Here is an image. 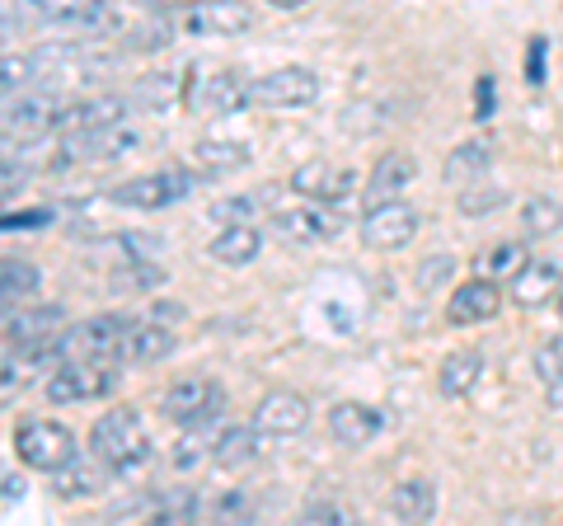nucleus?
<instances>
[{
	"label": "nucleus",
	"mask_w": 563,
	"mask_h": 526,
	"mask_svg": "<svg viewBox=\"0 0 563 526\" xmlns=\"http://www.w3.org/2000/svg\"><path fill=\"white\" fill-rule=\"evenodd\" d=\"M90 456H99L113 475H132L151 461V432L136 409H109L90 432Z\"/></svg>",
	"instance_id": "nucleus-1"
},
{
	"label": "nucleus",
	"mask_w": 563,
	"mask_h": 526,
	"mask_svg": "<svg viewBox=\"0 0 563 526\" xmlns=\"http://www.w3.org/2000/svg\"><path fill=\"white\" fill-rule=\"evenodd\" d=\"M198 174L184 169V165H169V169H151V174H136V179L118 184L109 193V202L118 207H136V212H161V207H174L198 193Z\"/></svg>",
	"instance_id": "nucleus-2"
},
{
	"label": "nucleus",
	"mask_w": 563,
	"mask_h": 526,
	"mask_svg": "<svg viewBox=\"0 0 563 526\" xmlns=\"http://www.w3.org/2000/svg\"><path fill=\"white\" fill-rule=\"evenodd\" d=\"M161 405H165L169 424H179L184 432H207L217 424V414L225 409V391H221V381H211V376H179L165 391Z\"/></svg>",
	"instance_id": "nucleus-3"
},
{
	"label": "nucleus",
	"mask_w": 563,
	"mask_h": 526,
	"mask_svg": "<svg viewBox=\"0 0 563 526\" xmlns=\"http://www.w3.org/2000/svg\"><path fill=\"white\" fill-rule=\"evenodd\" d=\"M14 456L33 470H47V475H62V470L76 461V437L66 424H52V418H29V424L14 428Z\"/></svg>",
	"instance_id": "nucleus-4"
},
{
	"label": "nucleus",
	"mask_w": 563,
	"mask_h": 526,
	"mask_svg": "<svg viewBox=\"0 0 563 526\" xmlns=\"http://www.w3.org/2000/svg\"><path fill=\"white\" fill-rule=\"evenodd\" d=\"M118 385V362H66L47 376L43 395L52 405H85V399H99Z\"/></svg>",
	"instance_id": "nucleus-5"
},
{
	"label": "nucleus",
	"mask_w": 563,
	"mask_h": 526,
	"mask_svg": "<svg viewBox=\"0 0 563 526\" xmlns=\"http://www.w3.org/2000/svg\"><path fill=\"white\" fill-rule=\"evenodd\" d=\"M320 99V76L310 66H282V72L250 80V103L258 109H306Z\"/></svg>",
	"instance_id": "nucleus-6"
},
{
	"label": "nucleus",
	"mask_w": 563,
	"mask_h": 526,
	"mask_svg": "<svg viewBox=\"0 0 563 526\" xmlns=\"http://www.w3.org/2000/svg\"><path fill=\"white\" fill-rule=\"evenodd\" d=\"M413 235H418V212L404 198L366 207V217H362V244H366V250L399 254L404 244H413Z\"/></svg>",
	"instance_id": "nucleus-7"
},
{
	"label": "nucleus",
	"mask_w": 563,
	"mask_h": 526,
	"mask_svg": "<svg viewBox=\"0 0 563 526\" xmlns=\"http://www.w3.org/2000/svg\"><path fill=\"white\" fill-rule=\"evenodd\" d=\"M141 136L132 128H109V132H76V136H62V151L52 169H66V165H109L122 161V155L136 151Z\"/></svg>",
	"instance_id": "nucleus-8"
},
{
	"label": "nucleus",
	"mask_w": 563,
	"mask_h": 526,
	"mask_svg": "<svg viewBox=\"0 0 563 526\" xmlns=\"http://www.w3.org/2000/svg\"><path fill=\"white\" fill-rule=\"evenodd\" d=\"M291 193H301V198H310L314 207L343 202V198L357 193V169L333 165V161H306V165H296V174H291Z\"/></svg>",
	"instance_id": "nucleus-9"
},
{
	"label": "nucleus",
	"mask_w": 563,
	"mask_h": 526,
	"mask_svg": "<svg viewBox=\"0 0 563 526\" xmlns=\"http://www.w3.org/2000/svg\"><path fill=\"white\" fill-rule=\"evenodd\" d=\"M62 103H57V95L52 90H29V95H20V99H5V136L14 142H29V136H43V132H57V122H62Z\"/></svg>",
	"instance_id": "nucleus-10"
},
{
	"label": "nucleus",
	"mask_w": 563,
	"mask_h": 526,
	"mask_svg": "<svg viewBox=\"0 0 563 526\" xmlns=\"http://www.w3.org/2000/svg\"><path fill=\"white\" fill-rule=\"evenodd\" d=\"M250 424L263 432V437H301L310 428V399L296 395V391H268L254 405V418Z\"/></svg>",
	"instance_id": "nucleus-11"
},
{
	"label": "nucleus",
	"mask_w": 563,
	"mask_h": 526,
	"mask_svg": "<svg viewBox=\"0 0 563 526\" xmlns=\"http://www.w3.org/2000/svg\"><path fill=\"white\" fill-rule=\"evenodd\" d=\"M33 20L57 33H90V39H99V33L118 29V10L99 6V0H70V6H38Z\"/></svg>",
	"instance_id": "nucleus-12"
},
{
	"label": "nucleus",
	"mask_w": 563,
	"mask_h": 526,
	"mask_svg": "<svg viewBox=\"0 0 563 526\" xmlns=\"http://www.w3.org/2000/svg\"><path fill=\"white\" fill-rule=\"evenodd\" d=\"M128 113H132V99L128 95H95L85 103H70L62 113L57 132L62 136H76V132H109V128H128Z\"/></svg>",
	"instance_id": "nucleus-13"
},
{
	"label": "nucleus",
	"mask_w": 563,
	"mask_h": 526,
	"mask_svg": "<svg viewBox=\"0 0 563 526\" xmlns=\"http://www.w3.org/2000/svg\"><path fill=\"white\" fill-rule=\"evenodd\" d=\"M62 335H66V306H20L5 315L10 348H33V343H47Z\"/></svg>",
	"instance_id": "nucleus-14"
},
{
	"label": "nucleus",
	"mask_w": 563,
	"mask_h": 526,
	"mask_svg": "<svg viewBox=\"0 0 563 526\" xmlns=\"http://www.w3.org/2000/svg\"><path fill=\"white\" fill-rule=\"evenodd\" d=\"M273 231L282 240H296V244H320V240H333L343 231V217L329 212V207H287V212L273 217Z\"/></svg>",
	"instance_id": "nucleus-15"
},
{
	"label": "nucleus",
	"mask_w": 563,
	"mask_h": 526,
	"mask_svg": "<svg viewBox=\"0 0 563 526\" xmlns=\"http://www.w3.org/2000/svg\"><path fill=\"white\" fill-rule=\"evenodd\" d=\"M250 103V80L235 76V72H211L192 85V109L207 113V118H225Z\"/></svg>",
	"instance_id": "nucleus-16"
},
{
	"label": "nucleus",
	"mask_w": 563,
	"mask_h": 526,
	"mask_svg": "<svg viewBox=\"0 0 563 526\" xmlns=\"http://www.w3.org/2000/svg\"><path fill=\"white\" fill-rule=\"evenodd\" d=\"M385 428V414L372 409V405H357V399H343V405H333L329 409V437L339 447H366V442H376Z\"/></svg>",
	"instance_id": "nucleus-17"
},
{
	"label": "nucleus",
	"mask_w": 563,
	"mask_h": 526,
	"mask_svg": "<svg viewBox=\"0 0 563 526\" xmlns=\"http://www.w3.org/2000/svg\"><path fill=\"white\" fill-rule=\"evenodd\" d=\"M503 310V292L498 283H488V277H470V283H461L451 292V302H446V320L451 325H484L493 320V315Z\"/></svg>",
	"instance_id": "nucleus-18"
},
{
	"label": "nucleus",
	"mask_w": 563,
	"mask_h": 526,
	"mask_svg": "<svg viewBox=\"0 0 563 526\" xmlns=\"http://www.w3.org/2000/svg\"><path fill=\"white\" fill-rule=\"evenodd\" d=\"M254 24L250 6H235V0H217V6H188L179 10V29L184 33H244Z\"/></svg>",
	"instance_id": "nucleus-19"
},
{
	"label": "nucleus",
	"mask_w": 563,
	"mask_h": 526,
	"mask_svg": "<svg viewBox=\"0 0 563 526\" xmlns=\"http://www.w3.org/2000/svg\"><path fill=\"white\" fill-rule=\"evenodd\" d=\"M109 480H113V470L103 465L99 456H76L62 475H52V489H57L62 498L80 503V498H99L103 489H109Z\"/></svg>",
	"instance_id": "nucleus-20"
},
{
	"label": "nucleus",
	"mask_w": 563,
	"mask_h": 526,
	"mask_svg": "<svg viewBox=\"0 0 563 526\" xmlns=\"http://www.w3.org/2000/svg\"><path fill=\"white\" fill-rule=\"evenodd\" d=\"M559 287H563V269H559V263H550V259H531V263H526V273H521L507 292H512V302H517L521 310H540V306H550V302H554Z\"/></svg>",
	"instance_id": "nucleus-21"
},
{
	"label": "nucleus",
	"mask_w": 563,
	"mask_h": 526,
	"mask_svg": "<svg viewBox=\"0 0 563 526\" xmlns=\"http://www.w3.org/2000/svg\"><path fill=\"white\" fill-rule=\"evenodd\" d=\"M277 184H263L254 193H235V198H221L207 207V221H217L221 231H235V226H254L258 212H268V207L277 202Z\"/></svg>",
	"instance_id": "nucleus-22"
},
{
	"label": "nucleus",
	"mask_w": 563,
	"mask_h": 526,
	"mask_svg": "<svg viewBox=\"0 0 563 526\" xmlns=\"http://www.w3.org/2000/svg\"><path fill=\"white\" fill-rule=\"evenodd\" d=\"M390 513L404 526H432V517H437V484L432 480H399L390 489Z\"/></svg>",
	"instance_id": "nucleus-23"
},
{
	"label": "nucleus",
	"mask_w": 563,
	"mask_h": 526,
	"mask_svg": "<svg viewBox=\"0 0 563 526\" xmlns=\"http://www.w3.org/2000/svg\"><path fill=\"white\" fill-rule=\"evenodd\" d=\"M413 174H418V161L409 151H385L376 169H372V179H366V193H372V207L376 202H395V193H404L413 184Z\"/></svg>",
	"instance_id": "nucleus-24"
},
{
	"label": "nucleus",
	"mask_w": 563,
	"mask_h": 526,
	"mask_svg": "<svg viewBox=\"0 0 563 526\" xmlns=\"http://www.w3.org/2000/svg\"><path fill=\"white\" fill-rule=\"evenodd\" d=\"M263 432L254 424H235V428H221V437L211 442V456H217V465L225 470H240V465H254L263 461Z\"/></svg>",
	"instance_id": "nucleus-25"
},
{
	"label": "nucleus",
	"mask_w": 563,
	"mask_h": 526,
	"mask_svg": "<svg viewBox=\"0 0 563 526\" xmlns=\"http://www.w3.org/2000/svg\"><path fill=\"white\" fill-rule=\"evenodd\" d=\"M174 329L165 325H151V320H136L132 325V335L128 343H122V362H132V366H151V362H165L174 353Z\"/></svg>",
	"instance_id": "nucleus-26"
},
{
	"label": "nucleus",
	"mask_w": 563,
	"mask_h": 526,
	"mask_svg": "<svg viewBox=\"0 0 563 526\" xmlns=\"http://www.w3.org/2000/svg\"><path fill=\"white\" fill-rule=\"evenodd\" d=\"M479 376H484V353L479 348H455V353L442 362V372H437V385H442L446 399H465V395H474Z\"/></svg>",
	"instance_id": "nucleus-27"
},
{
	"label": "nucleus",
	"mask_w": 563,
	"mask_h": 526,
	"mask_svg": "<svg viewBox=\"0 0 563 526\" xmlns=\"http://www.w3.org/2000/svg\"><path fill=\"white\" fill-rule=\"evenodd\" d=\"M184 99V72H151L132 85V109H151V113H165L169 103Z\"/></svg>",
	"instance_id": "nucleus-28"
},
{
	"label": "nucleus",
	"mask_w": 563,
	"mask_h": 526,
	"mask_svg": "<svg viewBox=\"0 0 563 526\" xmlns=\"http://www.w3.org/2000/svg\"><path fill=\"white\" fill-rule=\"evenodd\" d=\"M38 287H43V269L33 259H5L0 263V302H5V315L20 310V302H29Z\"/></svg>",
	"instance_id": "nucleus-29"
},
{
	"label": "nucleus",
	"mask_w": 563,
	"mask_h": 526,
	"mask_svg": "<svg viewBox=\"0 0 563 526\" xmlns=\"http://www.w3.org/2000/svg\"><path fill=\"white\" fill-rule=\"evenodd\" d=\"M263 250V231H254V226H235V231H221L217 240L207 244V254L225 263V269H244V263H254Z\"/></svg>",
	"instance_id": "nucleus-30"
},
{
	"label": "nucleus",
	"mask_w": 563,
	"mask_h": 526,
	"mask_svg": "<svg viewBox=\"0 0 563 526\" xmlns=\"http://www.w3.org/2000/svg\"><path fill=\"white\" fill-rule=\"evenodd\" d=\"M198 165H202V174L207 179H217V174H235V169H244L250 165V146L244 142H225V136H207V142H198Z\"/></svg>",
	"instance_id": "nucleus-31"
},
{
	"label": "nucleus",
	"mask_w": 563,
	"mask_h": 526,
	"mask_svg": "<svg viewBox=\"0 0 563 526\" xmlns=\"http://www.w3.org/2000/svg\"><path fill=\"white\" fill-rule=\"evenodd\" d=\"M521 231L526 240H550L563 231V207L559 198H550V193H536V198L521 202Z\"/></svg>",
	"instance_id": "nucleus-32"
},
{
	"label": "nucleus",
	"mask_w": 563,
	"mask_h": 526,
	"mask_svg": "<svg viewBox=\"0 0 563 526\" xmlns=\"http://www.w3.org/2000/svg\"><path fill=\"white\" fill-rule=\"evenodd\" d=\"M493 165V142H488V136H474V142H461V146H455L451 151V161H446V179L451 184H474V179H479V174Z\"/></svg>",
	"instance_id": "nucleus-33"
},
{
	"label": "nucleus",
	"mask_w": 563,
	"mask_h": 526,
	"mask_svg": "<svg viewBox=\"0 0 563 526\" xmlns=\"http://www.w3.org/2000/svg\"><path fill=\"white\" fill-rule=\"evenodd\" d=\"M526 244L521 240H503V244H493L488 250V259H484V269H488V283H507L512 287L517 277L526 273Z\"/></svg>",
	"instance_id": "nucleus-34"
},
{
	"label": "nucleus",
	"mask_w": 563,
	"mask_h": 526,
	"mask_svg": "<svg viewBox=\"0 0 563 526\" xmlns=\"http://www.w3.org/2000/svg\"><path fill=\"white\" fill-rule=\"evenodd\" d=\"M536 372L544 381V399H550V405H563V335L544 339L536 348Z\"/></svg>",
	"instance_id": "nucleus-35"
},
{
	"label": "nucleus",
	"mask_w": 563,
	"mask_h": 526,
	"mask_svg": "<svg viewBox=\"0 0 563 526\" xmlns=\"http://www.w3.org/2000/svg\"><path fill=\"white\" fill-rule=\"evenodd\" d=\"M254 498L244 494V489H225V494L211 498L207 507V522L211 526H254Z\"/></svg>",
	"instance_id": "nucleus-36"
},
{
	"label": "nucleus",
	"mask_w": 563,
	"mask_h": 526,
	"mask_svg": "<svg viewBox=\"0 0 563 526\" xmlns=\"http://www.w3.org/2000/svg\"><path fill=\"white\" fill-rule=\"evenodd\" d=\"M507 202V188H498V184H470L461 198H455V207H461L465 217H484V212H493V207H503Z\"/></svg>",
	"instance_id": "nucleus-37"
},
{
	"label": "nucleus",
	"mask_w": 563,
	"mask_h": 526,
	"mask_svg": "<svg viewBox=\"0 0 563 526\" xmlns=\"http://www.w3.org/2000/svg\"><path fill=\"white\" fill-rule=\"evenodd\" d=\"M165 277V269L155 259H132V263H122V273L113 277V287L118 292H141V287H155Z\"/></svg>",
	"instance_id": "nucleus-38"
},
{
	"label": "nucleus",
	"mask_w": 563,
	"mask_h": 526,
	"mask_svg": "<svg viewBox=\"0 0 563 526\" xmlns=\"http://www.w3.org/2000/svg\"><path fill=\"white\" fill-rule=\"evenodd\" d=\"M455 277V259L451 254H428L418 263V273H413V287L418 292H437V287H446Z\"/></svg>",
	"instance_id": "nucleus-39"
},
{
	"label": "nucleus",
	"mask_w": 563,
	"mask_h": 526,
	"mask_svg": "<svg viewBox=\"0 0 563 526\" xmlns=\"http://www.w3.org/2000/svg\"><path fill=\"white\" fill-rule=\"evenodd\" d=\"M207 451H211L207 447V432H184V442L174 447V465H179V470H198Z\"/></svg>",
	"instance_id": "nucleus-40"
},
{
	"label": "nucleus",
	"mask_w": 563,
	"mask_h": 526,
	"mask_svg": "<svg viewBox=\"0 0 563 526\" xmlns=\"http://www.w3.org/2000/svg\"><path fill=\"white\" fill-rule=\"evenodd\" d=\"M57 221V212H52V207H33V212H5V231L10 235H20V231H38V226H52Z\"/></svg>",
	"instance_id": "nucleus-41"
},
{
	"label": "nucleus",
	"mask_w": 563,
	"mask_h": 526,
	"mask_svg": "<svg viewBox=\"0 0 563 526\" xmlns=\"http://www.w3.org/2000/svg\"><path fill=\"white\" fill-rule=\"evenodd\" d=\"M544 72H550V39H531V47H526V85H544Z\"/></svg>",
	"instance_id": "nucleus-42"
},
{
	"label": "nucleus",
	"mask_w": 563,
	"mask_h": 526,
	"mask_svg": "<svg viewBox=\"0 0 563 526\" xmlns=\"http://www.w3.org/2000/svg\"><path fill=\"white\" fill-rule=\"evenodd\" d=\"M296 526H357V522H352L339 503H320V507H310L306 517H296Z\"/></svg>",
	"instance_id": "nucleus-43"
},
{
	"label": "nucleus",
	"mask_w": 563,
	"mask_h": 526,
	"mask_svg": "<svg viewBox=\"0 0 563 526\" xmlns=\"http://www.w3.org/2000/svg\"><path fill=\"white\" fill-rule=\"evenodd\" d=\"M146 320H151V325H165V329H169L174 320H184V306H179V302H155V306L146 310Z\"/></svg>",
	"instance_id": "nucleus-44"
},
{
	"label": "nucleus",
	"mask_w": 563,
	"mask_h": 526,
	"mask_svg": "<svg viewBox=\"0 0 563 526\" xmlns=\"http://www.w3.org/2000/svg\"><path fill=\"white\" fill-rule=\"evenodd\" d=\"M493 118V76H479V95H474V122Z\"/></svg>",
	"instance_id": "nucleus-45"
},
{
	"label": "nucleus",
	"mask_w": 563,
	"mask_h": 526,
	"mask_svg": "<svg viewBox=\"0 0 563 526\" xmlns=\"http://www.w3.org/2000/svg\"><path fill=\"white\" fill-rule=\"evenodd\" d=\"M29 184V169L24 165H14V155H5V198H14Z\"/></svg>",
	"instance_id": "nucleus-46"
},
{
	"label": "nucleus",
	"mask_w": 563,
	"mask_h": 526,
	"mask_svg": "<svg viewBox=\"0 0 563 526\" xmlns=\"http://www.w3.org/2000/svg\"><path fill=\"white\" fill-rule=\"evenodd\" d=\"M24 498V480L20 475H5V503H20Z\"/></svg>",
	"instance_id": "nucleus-47"
}]
</instances>
